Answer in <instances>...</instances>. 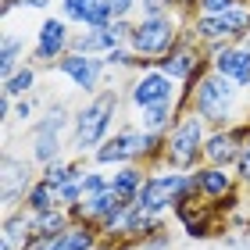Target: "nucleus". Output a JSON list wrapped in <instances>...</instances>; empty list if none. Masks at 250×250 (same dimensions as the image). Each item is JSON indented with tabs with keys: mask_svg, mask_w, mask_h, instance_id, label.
Instances as JSON below:
<instances>
[{
	"mask_svg": "<svg viewBox=\"0 0 250 250\" xmlns=\"http://www.w3.org/2000/svg\"><path fill=\"white\" fill-rule=\"evenodd\" d=\"M232 175H236V183H240V189H250V136H247L243 146H240V157H236Z\"/></svg>",
	"mask_w": 250,
	"mask_h": 250,
	"instance_id": "nucleus-27",
	"label": "nucleus"
},
{
	"mask_svg": "<svg viewBox=\"0 0 250 250\" xmlns=\"http://www.w3.org/2000/svg\"><path fill=\"white\" fill-rule=\"evenodd\" d=\"M50 72H58L61 79H68L83 97H97L100 89H104V79H107V61L104 58H86V54H68L61 58L58 64L50 68Z\"/></svg>",
	"mask_w": 250,
	"mask_h": 250,
	"instance_id": "nucleus-12",
	"label": "nucleus"
},
{
	"mask_svg": "<svg viewBox=\"0 0 250 250\" xmlns=\"http://www.w3.org/2000/svg\"><path fill=\"white\" fill-rule=\"evenodd\" d=\"M247 4H250V0H247Z\"/></svg>",
	"mask_w": 250,
	"mask_h": 250,
	"instance_id": "nucleus-37",
	"label": "nucleus"
},
{
	"mask_svg": "<svg viewBox=\"0 0 250 250\" xmlns=\"http://www.w3.org/2000/svg\"><path fill=\"white\" fill-rule=\"evenodd\" d=\"M32 225H36V240H54L72 229V211L68 208H54V211H43V214H32Z\"/></svg>",
	"mask_w": 250,
	"mask_h": 250,
	"instance_id": "nucleus-23",
	"label": "nucleus"
},
{
	"mask_svg": "<svg viewBox=\"0 0 250 250\" xmlns=\"http://www.w3.org/2000/svg\"><path fill=\"white\" fill-rule=\"evenodd\" d=\"M243 43H247V47H250V36H247V40H243Z\"/></svg>",
	"mask_w": 250,
	"mask_h": 250,
	"instance_id": "nucleus-36",
	"label": "nucleus"
},
{
	"mask_svg": "<svg viewBox=\"0 0 250 250\" xmlns=\"http://www.w3.org/2000/svg\"><path fill=\"white\" fill-rule=\"evenodd\" d=\"M72 36L75 32L61 15H47L36 29V43H32V50H29V61L36 68H54L61 58L72 54Z\"/></svg>",
	"mask_w": 250,
	"mask_h": 250,
	"instance_id": "nucleus-9",
	"label": "nucleus"
},
{
	"mask_svg": "<svg viewBox=\"0 0 250 250\" xmlns=\"http://www.w3.org/2000/svg\"><path fill=\"white\" fill-rule=\"evenodd\" d=\"M143 250H172V232L161 229V232H154V236H146V240L140 243Z\"/></svg>",
	"mask_w": 250,
	"mask_h": 250,
	"instance_id": "nucleus-30",
	"label": "nucleus"
},
{
	"mask_svg": "<svg viewBox=\"0 0 250 250\" xmlns=\"http://www.w3.org/2000/svg\"><path fill=\"white\" fill-rule=\"evenodd\" d=\"M211 72H218L240 89H250V47L247 43H225V47L211 50Z\"/></svg>",
	"mask_w": 250,
	"mask_h": 250,
	"instance_id": "nucleus-13",
	"label": "nucleus"
},
{
	"mask_svg": "<svg viewBox=\"0 0 250 250\" xmlns=\"http://www.w3.org/2000/svg\"><path fill=\"white\" fill-rule=\"evenodd\" d=\"M118 47L125 43L115 36V29H79L72 36V54H86V58H107Z\"/></svg>",
	"mask_w": 250,
	"mask_h": 250,
	"instance_id": "nucleus-18",
	"label": "nucleus"
},
{
	"mask_svg": "<svg viewBox=\"0 0 250 250\" xmlns=\"http://www.w3.org/2000/svg\"><path fill=\"white\" fill-rule=\"evenodd\" d=\"M186 25L189 18H183L179 11H168V15H140L132 25V36H129V50L136 58L157 64L161 58H168L179 40L186 36Z\"/></svg>",
	"mask_w": 250,
	"mask_h": 250,
	"instance_id": "nucleus-3",
	"label": "nucleus"
},
{
	"mask_svg": "<svg viewBox=\"0 0 250 250\" xmlns=\"http://www.w3.org/2000/svg\"><path fill=\"white\" fill-rule=\"evenodd\" d=\"M172 7H175L183 18H193V15H197V0H172Z\"/></svg>",
	"mask_w": 250,
	"mask_h": 250,
	"instance_id": "nucleus-32",
	"label": "nucleus"
},
{
	"mask_svg": "<svg viewBox=\"0 0 250 250\" xmlns=\"http://www.w3.org/2000/svg\"><path fill=\"white\" fill-rule=\"evenodd\" d=\"M79 186H83V200L100 197V193H107V189H111V175H104L100 168H86V175L79 179Z\"/></svg>",
	"mask_w": 250,
	"mask_h": 250,
	"instance_id": "nucleus-26",
	"label": "nucleus"
},
{
	"mask_svg": "<svg viewBox=\"0 0 250 250\" xmlns=\"http://www.w3.org/2000/svg\"><path fill=\"white\" fill-rule=\"evenodd\" d=\"M93 250H115V243H111V240H100V243H97Z\"/></svg>",
	"mask_w": 250,
	"mask_h": 250,
	"instance_id": "nucleus-35",
	"label": "nucleus"
},
{
	"mask_svg": "<svg viewBox=\"0 0 250 250\" xmlns=\"http://www.w3.org/2000/svg\"><path fill=\"white\" fill-rule=\"evenodd\" d=\"M247 250H250V247H247Z\"/></svg>",
	"mask_w": 250,
	"mask_h": 250,
	"instance_id": "nucleus-38",
	"label": "nucleus"
},
{
	"mask_svg": "<svg viewBox=\"0 0 250 250\" xmlns=\"http://www.w3.org/2000/svg\"><path fill=\"white\" fill-rule=\"evenodd\" d=\"M97 243H100V229H97V225L75 222L68 232L54 236V240H36L32 250H93Z\"/></svg>",
	"mask_w": 250,
	"mask_h": 250,
	"instance_id": "nucleus-17",
	"label": "nucleus"
},
{
	"mask_svg": "<svg viewBox=\"0 0 250 250\" xmlns=\"http://www.w3.org/2000/svg\"><path fill=\"white\" fill-rule=\"evenodd\" d=\"M36 83H40V68L32 61H25L15 75H7L4 83H0V89H4V97H11V100H25V97L36 93Z\"/></svg>",
	"mask_w": 250,
	"mask_h": 250,
	"instance_id": "nucleus-21",
	"label": "nucleus"
},
{
	"mask_svg": "<svg viewBox=\"0 0 250 250\" xmlns=\"http://www.w3.org/2000/svg\"><path fill=\"white\" fill-rule=\"evenodd\" d=\"M143 183H146V168L143 165H122V168L111 172V189H115L125 204H136Z\"/></svg>",
	"mask_w": 250,
	"mask_h": 250,
	"instance_id": "nucleus-19",
	"label": "nucleus"
},
{
	"mask_svg": "<svg viewBox=\"0 0 250 250\" xmlns=\"http://www.w3.org/2000/svg\"><path fill=\"white\" fill-rule=\"evenodd\" d=\"M240 4H247V0H197V15H225V11H232Z\"/></svg>",
	"mask_w": 250,
	"mask_h": 250,
	"instance_id": "nucleus-28",
	"label": "nucleus"
},
{
	"mask_svg": "<svg viewBox=\"0 0 250 250\" xmlns=\"http://www.w3.org/2000/svg\"><path fill=\"white\" fill-rule=\"evenodd\" d=\"M83 175H86V157H61V161H54L40 172V179L54 189H61L68 183H79Z\"/></svg>",
	"mask_w": 250,
	"mask_h": 250,
	"instance_id": "nucleus-20",
	"label": "nucleus"
},
{
	"mask_svg": "<svg viewBox=\"0 0 250 250\" xmlns=\"http://www.w3.org/2000/svg\"><path fill=\"white\" fill-rule=\"evenodd\" d=\"M193 179H197V193H200V200H208V204H218V200L232 197V193L240 189V183H236V175L229 172V168L200 165L197 172H193Z\"/></svg>",
	"mask_w": 250,
	"mask_h": 250,
	"instance_id": "nucleus-15",
	"label": "nucleus"
},
{
	"mask_svg": "<svg viewBox=\"0 0 250 250\" xmlns=\"http://www.w3.org/2000/svg\"><path fill=\"white\" fill-rule=\"evenodd\" d=\"M236 157H240V140L232 136V129H211L208 143H204V165L211 168H236Z\"/></svg>",
	"mask_w": 250,
	"mask_h": 250,
	"instance_id": "nucleus-16",
	"label": "nucleus"
},
{
	"mask_svg": "<svg viewBox=\"0 0 250 250\" xmlns=\"http://www.w3.org/2000/svg\"><path fill=\"white\" fill-rule=\"evenodd\" d=\"M25 208L32 214H43V211H54V208H61V200H58V189L47 186L43 179H36V186L29 189V197H25Z\"/></svg>",
	"mask_w": 250,
	"mask_h": 250,
	"instance_id": "nucleus-24",
	"label": "nucleus"
},
{
	"mask_svg": "<svg viewBox=\"0 0 250 250\" xmlns=\"http://www.w3.org/2000/svg\"><path fill=\"white\" fill-rule=\"evenodd\" d=\"M189 200H200L197 179H193V172H172V168L146 172V183L140 189V197H136V204H140L143 211L157 214V218H165L168 211L175 214Z\"/></svg>",
	"mask_w": 250,
	"mask_h": 250,
	"instance_id": "nucleus-4",
	"label": "nucleus"
},
{
	"mask_svg": "<svg viewBox=\"0 0 250 250\" xmlns=\"http://www.w3.org/2000/svg\"><path fill=\"white\" fill-rule=\"evenodd\" d=\"M172 7V0H140V15H168Z\"/></svg>",
	"mask_w": 250,
	"mask_h": 250,
	"instance_id": "nucleus-31",
	"label": "nucleus"
},
{
	"mask_svg": "<svg viewBox=\"0 0 250 250\" xmlns=\"http://www.w3.org/2000/svg\"><path fill=\"white\" fill-rule=\"evenodd\" d=\"M18 7H32V11H47L50 0H18Z\"/></svg>",
	"mask_w": 250,
	"mask_h": 250,
	"instance_id": "nucleus-33",
	"label": "nucleus"
},
{
	"mask_svg": "<svg viewBox=\"0 0 250 250\" xmlns=\"http://www.w3.org/2000/svg\"><path fill=\"white\" fill-rule=\"evenodd\" d=\"M179 104H183V111L200 115L208 122V129H232L236 122L250 118V104H247L243 89L229 83V79H222L218 72H211V68L183 86Z\"/></svg>",
	"mask_w": 250,
	"mask_h": 250,
	"instance_id": "nucleus-1",
	"label": "nucleus"
},
{
	"mask_svg": "<svg viewBox=\"0 0 250 250\" xmlns=\"http://www.w3.org/2000/svg\"><path fill=\"white\" fill-rule=\"evenodd\" d=\"M115 250H143L140 243H115Z\"/></svg>",
	"mask_w": 250,
	"mask_h": 250,
	"instance_id": "nucleus-34",
	"label": "nucleus"
},
{
	"mask_svg": "<svg viewBox=\"0 0 250 250\" xmlns=\"http://www.w3.org/2000/svg\"><path fill=\"white\" fill-rule=\"evenodd\" d=\"M25 61H29L25 58V36L4 32V40H0V83H4L7 75H15Z\"/></svg>",
	"mask_w": 250,
	"mask_h": 250,
	"instance_id": "nucleus-22",
	"label": "nucleus"
},
{
	"mask_svg": "<svg viewBox=\"0 0 250 250\" xmlns=\"http://www.w3.org/2000/svg\"><path fill=\"white\" fill-rule=\"evenodd\" d=\"M36 172H32V157H18L15 150L4 154V175H0V200H4V214L25 208L29 189L36 186Z\"/></svg>",
	"mask_w": 250,
	"mask_h": 250,
	"instance_id": "nucleus-11",
	"label": "nucleus"
},
{
	"mask_svg": "<svg viewBox=\"0 0 250 250\" xmlns=\"http://www.w3.org/2000/svg\"><path fill=\"white\" fill-rule=\"evenodd\" d=\"M186 29L208 54L225 47V43H243L250 36V4H240V7L225 11V15H197V18H189Z\"/></svg>",
	"mask_w": 250,
	"mask_h": 250,
	"instance_id": "nucleus-7",
	"label": "nucleus"
},
{
	"mask_svg": "<svg viewBox=\"0 0 250 250\" xmlns=\"http://www.w3.org/2000/svg\"><path fill=\"white\" fill-rule=\"evenodd\" d=\"M179 93H183V86L175 79H168L161 68H143L125 86V104L140 115V111H150V107H161V104H175Z\"/></svg>",
	"mask_w": 250,
	"mask_h": 250,
	"instance_id": "nucleus-8",
	"label": "nucleus"
},
{
	"mask_svg": "<svg viewBox=\"0 0 250 250\" xmlns=\"http://www.w3.org/2000/svg\"><path fill=\"white\" fill-rule=\"evenodd\" d=\"M208 122L193 111H183L179 122L172 125V132L165 136L168 146H165V168L172 172H197L204 165V143H208Z\"/></svg>",
	"mask_w": 250,
	"mask_h": 250,
	"instance_id": "nucleus-5",
	"label": "nucleus"
},
{
	"mask_svg": "<svg viewBox=\"0 0 250 250\" xmlns=\"http://www.w3.org/2000/svg\"><path fill=\"white\" fill-rule=\"evenodd\" d=\"M97 4L100 0H61V18L68 21V25H79V29H86V21H89V15L97 11Z\"/></svg>",
	"mask_w": 250,
	"mask_h": 250,
	"instance_id": "nucleus-25",
	"label": "nucleus"
},
{
	"mask_svg": "<svg viewBox=\"0 0 250 250\" xmlns=\"http://www.w3.org/2000/svg\"><path fill=\"white\" fill-rule=\"evenodd\" d=\"M75 111H68V104H50V111L43 118L29 125V157L32 165L47 168L64 157V136L72 132Z\"/></svg>",
	"mask_w": 250,
	"mask_h": 250,
	"instance_id": "nucleus-6",
	"label": "nucleus"
},
{
	"mask_svg": "<svg viewBox=\"0 0 250 250\" xmlns=\"http://www.w3.org/2000/svg\"><path fill=\"white\" fill-rule=\"evenodd\" d=\"M111 4V15H115V21H136V7H140V0H107Z\"/></svg>",
	"mask_w": 250,
	"mask_h": 250,
	"instance_id": "nucleus-29",
	"label": "nucleus"
},
{
	"mask_svg": "<svg viewBox=\"0 0 250 250\" xmlns=\"http://www.w3.org/2000/svg\"><path fill=\"white\" fill-rule=\"evenodd\" d=\"M154 68H161L168 79H175L179 86H186V83H193L197 75H204L211 68V54L204 50L200 43L189 36V29H186V36L179 40V47L168 54V58H161Z\"/></svg>",
	"mask_w": 250,
	"mask_h": 250,
	"instance_id": "nucleus-10",
	"label": "nucleus"
},
{
	"mask_svg": "<svg viewBox=\"0 0 250 250\" xmlns=\"http://www.w3.org/2000/svg\"><path fill=\"white\" fill-rule=\"evenodd\" d=\"M36 247V225H32V211L18 208L4 214L0 225V250H32Z\"/></svg>",
	"mask_w": 250,
	"mask_h": 250,
	"instance_id": "nucleus-14",
	"label": "nucleus"
},
{
	"mask_svg": "<svg viewBox=\"0 0 250 250\" xmlns=\"http://www.w3.org/2000/svg\"><path fill=\"white\" fill-rule=\"evenodd\" d=\"M125 93L118 86H104L97 97H86L83 107H75L72 132H68V150L75 157H93L118 129Z\"/></svg>",
	"mask_w": 250,
	"mask_h": 250,
	"instance_id": "nucleus-2",
	"label": "nucleus"
}]
</instances>
